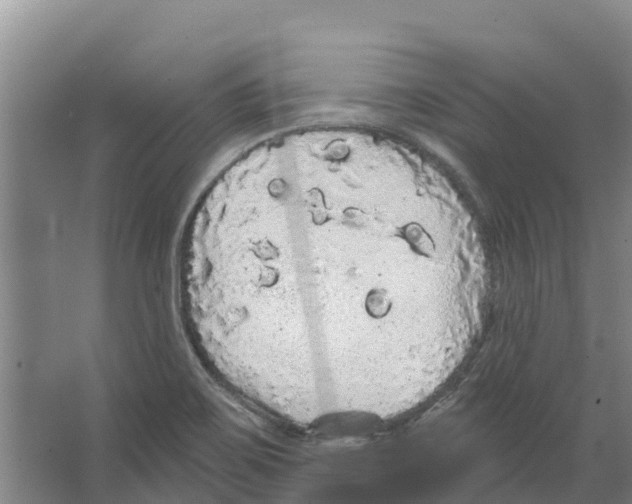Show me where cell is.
<instances>
[{
  "label": "cell",
  "instance_id": "1",
  "mask_svg": "<svg viewBox=\"0 0 632 504\" xmlns=\"http://www.w3.org/2000/svg\"><path fill=\"white\" fill-rule=\"evenodd\" d=\"M380 180L349 163L310 160L246 175L225 190L202 252L264 339L293 309L277 341L299 331L310 349L323 341L345 349L350 333L353 341L382 333L399 281L444 259L423 227L397 219Z\"/></svg>",
  "mask_w": 632,
  "mask_h": 504
}]
</instances>
